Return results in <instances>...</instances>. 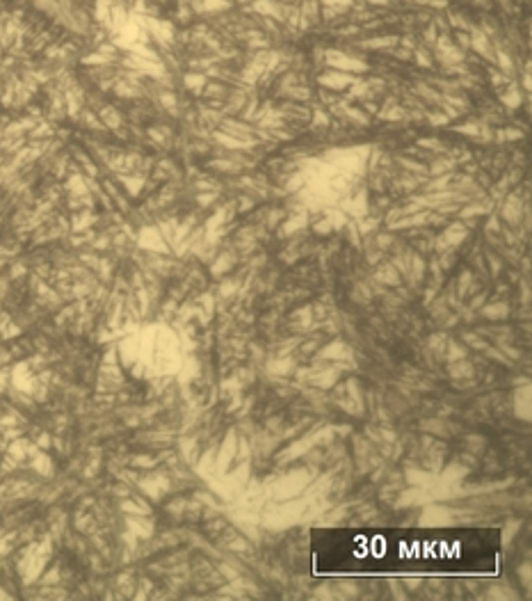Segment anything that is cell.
Segmentation results:
<instances>
[{"mask_svg": "<svg viewBox=\"0 0 532 601\" xmlns=\"http://www.w3.org/2000/svg\"><path fill=\"white\" fill-rule=\"evenodd\" d=\"M430 537L363 535L338 533L315 535L313 549L336 551V558H317L315 574H398V572H439V574H496L498 535L496 531H462Z\"/></svg>", "mask_w": 532, "mask_h": 601, "instance_id": "obj_1", "label": "cell"}]
</instances>
